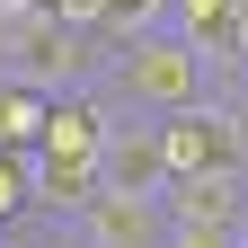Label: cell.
<instances>
[{
	"mask_svg": "<svg viewBox=\"0 0 248 248\" xmlns=\"http://www.w3.org/2000/svg\"><path fill=\"white\" fill-rule=\"evenodd\" d=\"M36 222V151H0V239Z\"/></svg>",
	"mask_w": 248,
	"mask_h": 248,
	"instance_id": "ba28073f",
	"label": "cell"
},
{
	"mask_svg": "<svg viewBox=\"0 0 248 248\" xmlns=\"http://www.w3.org/2000/svg\"><path fill=\"white\" fill-rule=\"evenodd\" d=\"M98 186H115V195H169V151H160V124L115 115V142H107Z\"/></svg>",
	"mask_w": 248,
	"mask_h": 248,
	"instance_id": "5b68a950",
	"label": "cell"
},
{
	"mask_svg": "<svg viewBox=\"0 0 248 248\" xmlns=\"http://www.w3.org/2000/svg\"><path fill=\"white\" fill-rule=\"evenodd\" d=\"M213 80H222V71H213V53H204V45H186L177 27H151V36H133V45H115V53H107L98 98H107L115 115L169 124V115H186V107L222 98Z\"/></svg>",
	"mask_w": 248,
	"mask_h": 248,
	"instance_id": "6da1fadb",
	"label": "cell"
},
{
	"mask_svg": "<svg viewBox=\"0 0 248 248\" xmlns=\"http://www.w3.org/2000/svg\"><path fill=\"white\" fill-rule=\"evenodd\" d=\"M45 124H53V98H45L36 80H9V71H0V151H36Z\"/></svg>",
	"mask_w": 248,
	"mask_h": 248,
	"instance_id": "8992f818",
	"label": "cell"
},
{
	"mask_svg": "<svg viewBox=\"0 0 248 248\" xmlns=\"http://www.w3.org/2000/svg\"><path fill=\"white\" fill-rule=\"evenodd\" d=\"M169 248H248V239H239V231H177V222H169Z\"/></svg>",
	"mask_w": 248,
	"mask_h": 248,
	"instance_id": "8fae6325",
	"label": "cell"
},
{
	"mask_svg": "<svg viewBox=\"0 0 248 248\" xmlns=\"http://www.w3.org/2000/svg\"><path fill=\"white\" fill-rule=\"evenodd\" d=\"M169 222L177 231H248V169H204L169 186Z\"/></svg>",
	"mask_w": 248,
	"mask_h": 248,
	"instance_id": "277c9868",
	"label": "cell"
},
{
	"mask_svg": "<svg viewBox=\"0 0 248 248\" xmlns=\"http://www.w3.org/2000/svg\"><path fill=\"white\" fill-rule=\"evenodd\" d=\"M0 248H9V239H0Z\"/></svg>",
	"mask_w": 248,
	"mask_h": 248,
	"instance_id": "7c38bea8",
	"label": "cell"
},
{
	"mask_svg": "<svg viewBox=\"0 0 248 248\" xmlns=\"http://www.w3.org/2000/svg\"><path fill=\"white\" fill-rule=\"evenodd\" d=\"M45 9L62 18V27H80V36H107V0H45ZM115 45V36H107Z\"/></svg>",
	"mask_w": 248,
	"mask_h": 248,
	"instance_id": "30bf717a",
	"label": "cell"
},
{
	"mask_svg": "<svg viewBox=\"0 0 248 248\" xmlns=\"http://www.w3.org/2000/svg\"><path fill=\"white\" fill-rule=\"evenodd\" d=\"M231 18H239V0H169V27L213 53V71H231Z\"/></svg>",
	"mask_w": 248,
	"mask_h": 248,
	"instance_id": "52a82bcc",
	"label": "cell"
},
{
	"mask_svg": "<svg viewBox=\"0 0 248 248\" xmlns=\"http://www.w3.org/2000/svg\"><path fill=\"white\" fill-rule=\"evenodd\" d=\"M107 142H115V107L98 98V89H71V98H53V124H45L36 160H45L53 177H71V186H89V195H98Z\"/></svg>",
	"mask_w": 248,
	"mask_h": 248,
	"instance_id": "7a4b0ae2",
	"label": "cell"
},
{
	"mask_svg": "<svg viewBox=\"0 0 248 248\" xmlns=\"http://www.w3.org/2000/svg\"><path fill=\"white\" fill-rule=\"evenodd\" d=\"M62 239H71V248H169V204L160 195H115V186H98V195L62 222Z\"/></svg>",
	"mask_w": 248,
	"mask_h": 248,
	"instance_id": "3957f363",
	"label": "cell"
},
{
	"mask_svg": "<svg viewBox=\"0 0 248 248\" xmlns=\"http://www.w3.org/2000/svg\"><path fill=\"white\" fill-rule=\"evenodd\" d=\"M151 27H169V0H107V36H115V45L151 36Z\"/></svg>",
	"mask_w": 248,
	"mask_h": 248,
	"instance_id": "9c48e42d",
	"label": "cell"
},
{
	"mask_svg": "<svg viewBox=\"0 0 248 248\" xmlns=\"http://www.w3.org/2000/svg\"><path fill=\"white\" fill-rule=\"evenodd\" d=\"M9 248H18V239H9Z\"/></svg>",
	"mask_w": 248,
	"mask_h": 248,
	"instance_id": "4fadbf2b",
	"label": "cell"
}]
</instances>
